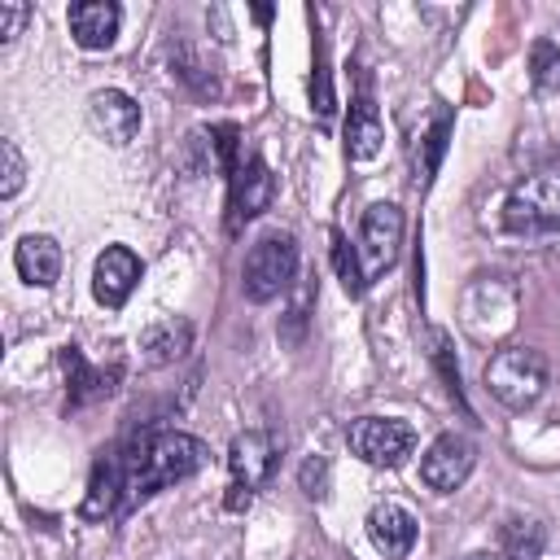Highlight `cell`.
<instances>
[{"label": "cell", "instance_id": "obj_2", "mask_svg": "<svg viewBox=\"0 0 560 560\" xmlns=\"http://www.w3.org/2000/svg\"><path fill=\"white\" fill-rule=\"evenodd\" d=\"M486 389L508 407V411H525L542 398L547 389V359L529 346H503L499 354H490L486 363Z\"/></svg>", "mask_w": 560, "mask_h": 560}, {"label": "cell", "instance_id": "obj_23", "mask_svg": "<svg viewBox=\"0 0 560 560\" xmlns=\"http://www.w3.org/2000/svg\"><path fill=\"white\" fill-rule=\"evenodd\" d=\"M315 52H319V66H315V79H311V96H315V109L328 118V114H332V88H328V44L319 39V44H315Z\"/></svg>", "mask_w": 560, "mask_h": 560}, {"label": "cell", "instance_id": "obj_11", "mask_svg": "<svg viewBox=\"0 0 560 560\" xmlns=\"http://www.w3.org/2000/svg\"><path fill=\"white\" fill-rule=\"evenodd\" d=\"M416 516L402 508V503H376L372 512H368V538H372V547L385 556V560H407L411 556V547H416Z\"/></svg>", "mask_w": 560, "mask_h": 560}, {"label": "cell", "instance_id": "obj_24", "mask_svg": "<svg viewBox=\"0 0 560 560\" xmlns=\"http://www.w3.org/2000/svg\"><path fill=\"white\" fill-rule=\"evenodd\" d=\"M298 481H302V490H306L311 499H324V494H328V459H324V455H311V459L302 464Z\"/></svg>", "mask_w": 560, "mask_h": 560}, {"label": "cell", "instance_id": "obj_1", "mask_svg": "<svg viewBox=\"0 0 560 560\" xmlns=\"http://www.w3.org/2000/svg\"><path fill=\"white\" fill-rule=\"evenodd\" d=\"M118 455V468H122V490H127V512L158 494L162 486H175L192 472L206 468L210 451L201 438L192 433H179V429H144L136 433L127 446L114 451Z\"/></svg>", "mask_w": 560, "mask_h": 560}, {"label": "cell", "instance_id": "obj_7", "mask_svg": "<svg viewBox=\"0 0 560 560\" xmlns=\"http://www.w3.org/2000/svg\"><path fill=\"white\" fill-rule=\"evenodd\" d=\"M398 245H402V210L394 201H376L363 210V223H359V267H363V280H376L385 267H394L398 258Z\"/></svg>", "mask_w": 560, "mask_h": 560}, {"label": "cell", "instance_id": "obj_4", "mask_svg": "<svg viewBox=\"0 0 560 560\" xmlns=\"http://www.w3.org/2000/svg\"><path fill=\"white\" fill-rule=\"evenodd\" d=\"M503 219L512 232H560V162L525 175L503 206Z\"/></svg>", "mask_w": 560, "mask_h": 560}, {"label": "cell", "instance_id": "obj_21", "mask_svg": "<svg viewBox=\"0 0 560 560\" xmlns=\"http://www.w3.org/2000/svg\"><path fill=\"white\" fill-rule=\"evenodd\" d=\"M332 262H337V276H341V284H346V293H350V298H359V293L368 289V280H363L359 254L350 249V241H346L341 232H332Z\"/></svg>", "mask_w": 560, "mask_h": 560}, {"label": "cell", "instance_id": "obj_6", "mask_svg": "<svg viewBox=\"0 0 560 560\" xmlns=\"http://www.w3.org/2000/svg\"><path fill=\"white\" fill-rule=\"evenodd\" d=\"M271 197H276V175H271V166L262 162L258 149H241L236 162H232V171H228V210H232L228 223L241 228V223L258 219V214L271 206Z\"/></svg>", "mask_w": 560, "mask_h": 560}, {"label": "cell", "instance_id": "obj_22", "mask_svg": "<svg viewBox=\"0 0 560 560\" xmlns=\"http://www.w3.org/2000/svg\"><path fill=\"white\" fill-rule=\"evenodd\" d=\"M0 153H4V184H0V197H18L22 179H26V162H22V149L18 140H0Z\"/></svg>", "mask_w": 560, "mask_h": 560}, {"label": "cell", "instance_id": "obj_5", "mask_svg": "<svg viewBox=\"0 0 560 560\" xmlns=\"http://www.w3.org/2000/svg\"><path fill=\"white\" fill-rule=\"evenodd\" d=\"M350 451L372 468H398L416 451V429L394 416H359L346 429Z\"/></svg>", "mask_w": 560, "mask_h": 560}, {"label": "cell", "instance_id": "obj_13", "mask_svg": "<svg viewBox=\"0 0 560 560\" xmlns=\"http://www.w3.org/2000/svg\"><path fill=\"white\" fill-rule=\"evenodd\" d=\"M83 521H109V516H122L127 512V490H122V468H118V455H101L96 468H92V481H88V494H83Z\"/></svg>", "mask_w": 560, "mask_h": 560}, {"label": "cell", "instance_id": "obj_26", "mask_svg": "<svg viewBox=\"0 0 560 560\" xmlns=\"http://www.w3.org/2000/svg\"><path fill=\"white\" fill-rule=\"evenodd\" d=\"M464 560H503V556H490V551H472V556H464Z\"/></svg>", "mask_w": 560, "mask_h": 560}, {"label": "cell", "instance_id": "obj_10", "mask_svg": "<svg viewBox=\"0 0 560 560\" xmlns=\"http://www.w3.org/2000/svg\"><path fill=\"white\" fill-rule=\"evenodd\" d=\"M140 271L144 267H140V258L127 245H105L96 254V267H92V293H96V302L105 311H118L131 298V289L140 284Z\"/></svg>", "mask_w": 560, "mask_h": 560}, {"label": "cell", "instance_id": "obj_20", "mask_svg": "<svg viewBox=\"0 0 560 560\" xmlns=\"http://www.w3.org/2000/svg\"><path fill=\"white\" fill-rule=\"evenodd\" d=\"M529 79L538 92H560V48L551 39H538L529 48Z\"/></svg>", "mask_w": 560, "mask_h": 560}, {"label": "cell", "instance_id": "obj_15", "mask_svg": "<svg viewBox=\"0 0 560 560\" xmlns=\"http://www.w3.org/2000/svg\"><path fill=\"white\" fill-rule=\"evenodd\" d=\"M13 267L31 289H48L61 276V245L44 232H31L13 245Z\"/></svg>", "mask_w": 560, "mask_h": 560}, {"label": "cell", "instance_id": "obj_3", "mask_svg": "<svg viewBox=\"0 0 560 560\" xmlns=\"http://www.w3.org/2000/svg\"><path fill=\"white\" fill-rule=\"evenodd\" d=\"M298 280V241L289 232H267L249 245L241 267V289L249 302H271Z\"/></svg>", "mask_w": 560, "mask_h": 560}, {"label": "cell", "instance_id": "obj_18", "mask_svg": "<svg viewBox=\"0 0 560 560\" xmlns=\"http://www.w3.org/2000/svg\"><path fill=\"white\" fill-rule=\"evenodd\" d=\"M192 346V324L188 319H158L140 332V350L149 363H175Z\"/></svg>", "mask_w": 560, "mask_h": 560}, {"label": "cell", "instance_id": "obj_19", "mask_svg": "<svg viewBox=\"0 0 560 560\" xmlns=\"http://www.w3.org/2000/svg\"><path fill=\"white\" fill-rule=\"evenodd\" d=\"M542 542H547V529L538 521H508L503 525V551L508 560H538L542 556Z\"/></svg>", "mask_w": 560, "mask_h": 560}, {"label": "cell", "instance_id": "obj_14", "mask_svg": "<svg viewBox=\"0 0 560 560\" xmlns=\"http://www.w3.org/2000/svg\"><path fill=\"white\" fill-rule=\"evenodd\" d=\"M88 114H92V127L109 140V144H127L136 131H140V105L118 92V88H105L88 101Z\"/></svg>", "mask_w": 560, "mask_h": 560}, {"label": "cell", "instance_id": "obj_9", "mask_svg": "<svg viewBox=\"0 0 560 560\" xmlns=\"http://www.w3.org/2000/svg\"><path fill=\"white\" fill-rule=\"evenodd\" d=\"M276 464H280V438L267 433V429H245L232 438L228 446V468H232V486H245V490H258L276 477Z\"/></svg>", "mask_w": 560, "mask_h": 560}, {"label": "cell", "instance_id": "obj_16", "mask_svg": "<svg viewBox=\"0 0 560 560\" xmlns=\"http://www.w3.org/2000/svg\"><path fill=\"white\" fill-rule=\"evenodd\" d=\"M385 144V122L372 105V96H359L350 105V122H346V158L350 162H372Z\"/></svg>", "mask_w": 560, "mask_h": 560}, {"label": "cell", "instance_id": "obj_17", "mask_svg": "<svg viewBox=\"0 0 560 560\" xmlns=\"http://www.w3.org/2000/svg\"><path fill=\"white\" fill-rule=\"evenodd\" d=\"M61 368L70 372V407H83L92 398H105L118 381V368H88V359L79 354V346H66L61 350Z\"/></svg>", "mask_w": 560, "mask_h": 560}, {"label": "cell", "instance_id": "obj_25", "mask_svg": "<svg viewBox=\"0 0 560 560\" xmlns=\"http://www.w3.org/2000/svg\"><path fill=\"white\" fill-rule=\"evenodd\" d=\"M26 22H31V9L26 4H0V44L18 39Z\"/></svg>", "mask_w": 560, "mask_h": 560}, {"label": "cell", "instance_id": "obj_12", "mask_svg": "<svg viewBox=\"0 0 560 560\" xmlns=\"http://www.w3.org/2000/svg\"><path fill=\"white\" fill-rule=\"evenodd\" d=\"M66 22H70V35H74L79 48L101 52V48H109V44L118 39L122 9H118L114 0H79V4H70Z\"/></svg>", "mask_w": 560, "mask_h": 560}, {"label": "cell", "instance_id": "obj_8", "mask_svg": "<svg viewBox=\"0 0 560 560\" xmlns=\"http://www.w3.org/2000/svg\"><path fill=\"white\" fill-rule=\"evenodd\" d=\"M472 464H477L472 438H464V433H442V438H433L429 451L420 455V481H424L429 490H438V494H451V490H459V486L468 481Z\"/></svg>", "mask_w": 560, "mask_h": 560}]
</instances>
